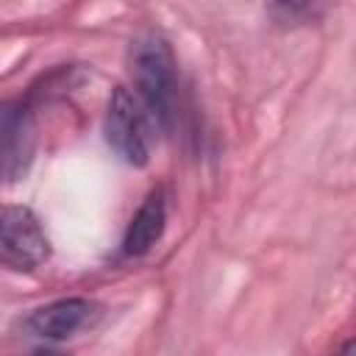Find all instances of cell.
I'll return each instance as SVG.
<instances>
[{"instance_id":"6","label":"cell","mask_w":356,"mask_h":356,"mask_svg":"<svg viewBox=\"0 0 356 356\" xmlns=\"http://www.w3.org/2000/svg\"><path fill=\"white\" fill-rule=\"evenodd\" d=\"M164 222H167V203L161 192H150L145 197V203L136 209V214L131 217L125 236H122V250L125 256H145L164 234Z\"/></svg>"},{"instance_id":"8","label":"cell","mask_w":356,"mask_h":356,"mask_svg":"<svg viewBox=\"0 0 356 356\" xmlns=\"http://www.w3.org/2000/svg\"><path fill=\"white\" fill-rule=\"evenodd\" d=\"M33 356H67V353H58V350H36Z\"/></svg>"},{"instance_id":"1","label":"cell","mask_w":356,"mask_h":356,"mask_svg":"<svg viewBox=\"0 0 356 356\" xmlns=\"http://www.w3.org/2000/svg\"><path fill=\"white\" fill-rule=\"evenodd\" d=\"M131 78H134V95L147 111L153 128L170 131L175 120L178 81H175V58L164 36L145 33L131 44Z\"/></svg>"},{"instance_id":"5","label":"cell","mask_w":356,"mask_h":356,"mask_svg":"<svg viewBox=\"0 0 356 356\" xmlns=\"http://www.w3.org/2000/svg\"><path fill=\"white\" fill-rule=\"evenodd\" d=\"M0 145H3V178L19 181L33 159V122L25 106L6 103L0 114Z\"/></svg>"},{"instance_id":"2","label":"cell","mask_w":356,"mask_h":356,"mask_svg":"<svg viewBox=\"0 0 356 356\" xmlns=\"http://www.w3.org/2000/svg\"><path fill=\"white\" fill-rule=\"evenodd\" d=\"M150 117L139 97L125 86H117L106 106L103 134L108 147L131 167H145L150 159Z\"/></svg>"},{"instance_id":"4","label":"cell","mask_w":356,"mask_h":356,"mask_svg":"<svg viewBox=\"0 0 356 356\" xmlns=\"http://www.w3.org/2000/svg\"><path fill=\"white\" fill-rule=\"evenodd\" d=\"M97 314H100L97 303L86 298H61L31 312L25 325L33 337L42 339H70L78 331L89 328L97 320Z\"/></svg>"},{"instance_id":"3","label":"cell","mask_w":356,"mask_h":356,"mask_svg":"<svg viewBox=\"0 0 356 356\" xmlns=\"http://www.w3.org/2000/svg\"><path fill=\"white\" fill-rule=\"evenodd\" d=\"M50 256V239L39 217L28 206H3L0 217V259L11 270H33Z\"/></svg>"},{"instance_id":"7","label":"cell","mask_w":356,"mask_h":356,"mask_svg":"<svg viewBox=\"0 0 356 356\" xmlns=\"http://www.w3.org/2000/svg\"><path fill=\"white\" fill-rule=\"evenodd\" d=\"M337 356H356V337H353V339H348V342L337 350Z\"/></svg>"}]
</instances>
